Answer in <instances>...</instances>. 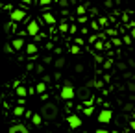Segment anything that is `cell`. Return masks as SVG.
<instances>
[{
    "instance_id": "51",
    "label": "cell",
    "mask_w": 135,
    "mask_h": 133,
    "mask_svg": "<svg viewBox=\"0 0 135 133\" xmlns=\"http://www.w3.org/2000/svg\"><path fill=\"white\" fill-rule=\"evenodd\" d=\"M21 2H22V6H30V4L33 2V0H21Z\"/></svg>"
},
{
    "instance_id": "14",
    "label": "cell",
    "mask_w": 135,
    "mask_h": 133,
    "mask_svg": "<svg viewBox=\"0 0 135 133\" xmlns=\"http://www.w3.org/2000/svg\"><path fill=\"white\" fill-rule=\"evenodd\" d=\"M87 8H89V4H78V6H76V15H78V17H85Z\"/></svg>"
},
{
    "instance_id": "58",
    "label": "cell",
    "mask_w": 135,
    "mask_h": 133,
    "mask_svg": "<svg viewBox=\"0 0 135 133\" xmlns=\"http://www.w3.org/2000/svg\"><path fill=\"white\" fill-rule=\"evenodd\" d=\"M113 2H115V4H117V6H118V4H120V2H122V0H113Z\"/></svg>"
},
{
    "instance_id": "7",
    "label": "cell",
    "mask_w": 135,
    "mask_h": 133,
    "mask_svg": "<svg viewBox=\"0 0 135 133\" xmlns=\"http://www.w3.org/2000/svg\"><path fill=\"white\" fill-rule=\"evenodd\" d=\"M67 122H69V126H70L72 129H78V127H81V124H83L81 116H78V115H74V113L67 116Z\"/></svg>"
},
{
    "instance_id": "15",
    "label": "cell",
    "mask_w": 135,
    "mask_h": 133,
    "mask_svg": "<svg viewBox=\"0 0 135 133\" xmlns=\"http://www.w3.org/2000/svg\"><path fill=\"white\" fill-rule=\"evenodd\" d=\"M48 91V85L45 83V81H39L37 85H35V94H45Z\"/></svg>"
},
{
    "instance_id": "19",
    "label": "cell",
    "mask_w": 135,
    "mask_h": 133,
    "mask_svg": "<svg viewBox=\"0 0 135 133\" xmlns=\"http://www.w3.org/2000/svg\"><path fill=\"white\" fill-rule=\"evenodd\" d=\"M122 78H124L126 81H133V80H135V72H131V70H126V72L122 74Z\"/></svg>"
},
{
    "instance_id": "34",
    "label": "cell",
    "mask_w": 135,
    "mask_h": 133,
    "mask_svg": "<svg viewBox=\"0 0 135 133\" xmlns=\"http://www.w3.org/2000/svg\"><path fill=\"white\" fill-rule=\"evenodd\" d=\"M69 28H70V24H67V22L59 24V32H69Z\"/></svg>"
},
{
    "instance_id": "59",
    "label": "cell",
    "mask_w": 135,
    "mask_h": 133,
    "mask_svg": "<svg viewBox=\"0 0 135 133\" xmlns=\"http://www.w3.org/2000/svg\"><path fill=\"white\" fill-rule=\"evenodd\" d=\"M0 9H4V4H2V2H0Z\"/></svg>"
},
{
    "instance_id": "49",
    "label": "cell",
    "mask_w": 135,
    "mask_h": 133,
    "mask_svg": "<svg viewBox=\"0 0 135 133\" xmlns=\"http://www.w3.org/2000/svg\"><path fill=\"white\" fill-rule=\"evenodd\" d=\"M54 80H56V81H57V80H61V72H59V70H57V72H54Z\"/></svg>"
},
{
    "instance_id": "36",
    "label": "cell",
    "mask_w": 135,
    "mask_h": 133,
    "mask_svg": "<svg viewBox=\"0 0 135 133\" xmlns=\"http://www.w3.org/2000/svg\"><path fill=\"white\" fill-rule=\"evenodd\" d=\"M122 109H124L126 113H129V111H133V104H131V102H129V104H124V105H122Z\"/></svg>"
},
{
    "instance_id": "21",
    "label": "cell",
    "mask_w": 135,
    "mask_h": 133,
    "mask_svg": "<svg viewBox=\"0 0 135 133\" xmlns=\"http://www.w3.org/2000/svg\"><path fill=\"white\" fill-rule=\"evenodd\" d=\"M69 52H70V54H74V56H78V54H81V48H80V46H76V45H70V46H69Z\"/></svg>"
},
{
    "instance_id": "33",
    "label": "cell",
    "mask_w": 135,
    "mask_h": 133,
    "mask_svg": "<svg viewBox=\"0 0 135 133\" xmlns=\"http://www.w3.org/2000/svg\"><path fill=\"white\" fill-rule=\"evenodd\" d=\"M52 2H56V0H39V4H41L43 8H48V6H50Z\"/></svg>"
},
{
    "instance_id": "1",
    "label": "cell",
    "mask_w": 135,
    "mask_h": 133,
    "mask_svg": "<svg viewBox=\"0 0 135 133\" xmlns=\"http://www.w3.org/2000/svg\"><path fill=\"white\" fill-rule=\"evenodd\" d=\"M39 115L43 116V120H56L59 116V107L56 102H46V104H43Z\"/></svg>"
},
{
    "instance_id": "10",
    "label": "cell",
    "mask_w": 135,
    "mask_h": 133,
    "mask_svg": "<svg viewBox=\"0 0 135 133\" xmlns=\"http://www.w3.org/2000/svg\"><path fill=\"white\" fill-rule=\"evenodd\" d=\"M15 94L19 96V100H24L26 96H28V87H24V85H21L19 81L15 83Z\"/></svg>"
},
{
    "instance_id": "16",
    "label": "cell",
    "mask_w": 135,
    "mask_h": 133,
    "mask_svg": "<svg viewBox=\"0 0 135 133\" xmlns=\"http://www.w3.org/2000/svg\"><path fill=\"white\" fill-rule=\"evenodd\" d=\"M13 115H15V116H24V115H26L24 105H17V107H13Z\"/></svg>"
},
{
    "instance_id": "43",
    "label": "cell",
    "mask_w": 135,
    "mask_h": 133,
    "mask_svg": "<svg viewBox=\"0 0 135 133\" xmlns=\"http://www.w3.org/2000/svg\"><path fill=\"white\" fill-rule=\"evenodd\" d=\"M128 67L135 68V59H133V57H129V59H128Z\"/></svg>"
},
{
    "instance_id": "32",
    "label": "cell",
    "mask_w": 135,
    "mask_h": 133,
    "mask_svg": "<svg viewBox=\"0 0 135 133\" xmlns=\"http://www.w3.org/2000/svg\"><path fill=\"white\" fill-rule=\"evenodd\" d=\"M69 33H70V35H76V33H78V26H76L74 22L70 24V28H69Z\"/></svg>"
},
{
    "instance_id": "39",
    "label": "cell",
    "mask_w": 135,
    "mask_h": 133,
    "mask_svg": "<svg viewBox=\"0 0 135 133\" xmlns=\"http://www.w3.org/2000/svg\"><path fill=\"white\" fill-rule=\"evenodd\" d=\"M26 70H28V72L35 70V65H33V61H28V63H26Z\"/></svg>"
},
{
    "instance_id": "56",
    "label": "cell",
    "mask_w": 135,
    "mask_h": 133,
    "mask_svg": "<svg viewBox=\"0 0 135 133\" xmlns=\"http://www.w3.org/2000/svg\"><path fill=\"white\" fill-rule=\"evenodd\" d=\"M129 100H131V104L135 102V94H129Z\"/></svg>"
},
{
    "instance_id": "26",
    "label": "cell",
    "mask_w": 135,
    "mask_h": 133,
    "mask_svg": "<svg viewBox=\"0 0 135 133\" xmlns=\"http://www.w3.org/2000/svg\"><path fill=\"white\" fill-rule=\"evenodd\" d=\"M83 70H85V65H81V63H76V65H74V72H76V74H81Z\"/></svg>"
},
{
    "instance_id": "41",
    "label": "cell",
    "mask_w": 135,
    "mask_h": 133,
    "mask_svg": "<svg viewBox=\"0 0 135 133\" xmlns=\"http://www.w3.org/2000/svg\"><path fill=\"white\" fill-rule=\"evenodd\" d=\"M111 67H113V61H111V59L104 61V68H111Z\"/></svg>"
},
{
    "instance_id": "27",
    "label": "cell",
    "mask_w": 135,
    "mask_h": 133,
    "mask_svg": "<svg viewBox=\"0 0 135 133\" xmlns=\"http://www.w3.org/2000/svg\"><path fill=\"white\" fill-rule=\"evenodd\" d=\"M35 72L45 76V72H46V70H45V65H43V63H37V65H35Z\"/></svg>"
},
{
    "instance_id": "24",
    "label": "cell",
    "mask_w": 135,
    "mask_h": 133,
    "mask_svg": "<svg viewBox=\"0 0 135 133\" xmlns=\"http://www.w3.org/2000/svg\"><path fill=\"white\" fill-rule=\"evenodd\" d=\"M109 43H111V45H113L115 48H120V46H122V39H118V37H113V39H111Z\"/></svg>"
},
{
    "instance_id": "60",
    "label": "cell",
    "mask_w": 135,
    "mask_h": 133,
    "mask_svg": "<svg viewBox=\"0 0 135 133\" xmlns=\"http://www.w3.org/2000/svg\"><path fill=\"white\" fill-rule=\"evenodd\" d=\"M133 59H135V52H133Z\"/></svg>"
},
{
    "instance_id": "40",
    "label": "cell",
    "mask_w": 135,
    "mask_h": 133,
    "mask_svg": "<svg viewBox=\"0 0 135 133\" xmlns=\"http://www.w3.org/2000/svg\"><path fill=\"white\" fill-rule=\"evenodd\" d=\"M91 28H93V30H100V24H98V21H93V22H91Z\"/></svg>"
},
{
    "instance_id": "55",
    "label": "cell",
    "mask_w": 135,
    "mask_h": 133,
    "mask_svg": "<svg viewBox=\"0 0 135 133\" xmlns=\"http://www.w3.org/2000/svg\"><path fill=\"white\" fill-rule=\"evenodd\" d=\"M129 35H131V39H135V28H131V30H129Z\"/></svg>"
},
{
    "instance_id": "53",
    "label": "cell",
    "mask_w": 135,
    "mask_h": 133,
    "mask_svg": "<svg viewBox=\"0 0 135 133\" xmlns=\"http://www.w3.org/2000/svg\"><path fill=\"white\" fill-rule=\"evenodd\" d=\"M28 94H35V87H28Z\"/></svg>"
},
{
    "instance_id": "47",
    "label": "cell",
    "mask_w": 135,
    "mask_h": 133,
    "mask_svg": "<svg viewBox=\"0 0 135 133\" xmlns=\"http://www.w3.org/2000/svg\"><path fill=\"white\" fill-rule=\"evenodd\" d=\"M78 22H80V24H85V22H87V17H78Z\"/></svg>"
},
{
    "instance_id": "6",
    "label": "cell",
    "mask_w": 135,
    "mask_h": 133,
    "mask_svg": "<svg viewBox=\"0 0 135 133\" xmlns=\"http://www.w3.org/2000/svg\"><path fill=\"white\" fill-rule=\"evenodd\" d=\"M39 22L37 21H30L28 22V26H26V35H30V37H35V35H39Z\"/></svg>"
},
{
    "instance_id": "46",
    "label": "cell",
    "mask_w": 135,
    "mask_h": 133,
    "mask_svg": "<svg viewBox=\"0 0 135 133\" xmlns=\"http://www.w3.org/2000/svg\"><path fill=\"white\" fill-rule=\"evenodd\" d=\"M94 133H111V131H109V129H104V127H98Z\"/></svg>"
},
{
    "instance_id": "31",
    "label": "cell",
    "mask_w": 135,
    "mask_h": 133,
    "mask_svg": "<svg viewBox=\"0 0 135 133\" xmlns=\"http://www.w3.org/2000/svg\"><path fill=\"white\" fill-rule=\"evenodd\" d=\"M98 24H100L102 28H107V19H105V17H98Z\"/></svg>"
},
{
    "instance_id": "13",
    "label": "cell",
    "mask_w": 135,
    "mask_h": 133,
    "mask_svg": "<svg viewBox=\"0 0 135 133\" xmlns=\"http://www.w3.org/2000/svg\"><path fill=\"white\" fill-rule=\"evenodd\" d=\"M43 21H45L48 26H54V24L57 22V19H56V17H54L50 11H45V13H43Z\"/></svg>"
},
{
    "instance_id": "62",
    "label": "cell",
    "mask_w": 135,
    "mask_h": 133,
    "mask_svg": "<svg viewBox=\"0 0 135 133\" xmlns=\"http://www.w3.org/2000/svg\"><path fill=\"white\" fill-rule=\"evenodd\" d=\"M80 2H85V0H80Z\"/></svg>"
},
{
    "instance_id": "17",
    "label": "cell",
    "mask_w": 135,
    "mask_h": 133,
    "mask_svg": "<svg viewBox=\"0 0 135 133\" xmlns=\"http://www.w3.org/2000/svg\"><path fill=\"white\" fill-rule=\"evenodd\" d=\"M30 120H32L33 126H41V124H43V116H41L39 113H33V116H32Z\"/></svg>"
},
{
    "instance_id": "12",
    "label": "cell",
    "mask_w": 135,
    "mask_h": 133,
    "mask_svg": "<svg viewBox=\"0 0 135 133\" xmlns=\"http://www.w3.org/2000/svg\"><path fill=\"white\" fill-rule=\"evenodd\" d=\"M65 65H67V57H65V56H57V57L54 59V67H56L57 70H63Z\"/></svg>"
},
{
    "instance_id": "8",
    "label": "cell",
    "mask_w": 135,
    "mask_h": 133,
    "mask_svg": "<svg viewBox=\"0 0 135 133\" xmlns=\"http://www.w3.org/2000/svg\"><path fill=\"white\" fill-rule=\"evenodd\" d=\"M9 45H11L13 52H19V50H24V46H26V41H24V37H13V41H11Z\"/></svg>"
},
{
    "instance_id": "11",
    "label": "cell",
    "mask_w": 135,
    "mask_h": 133,
    "mask_svg": "<svg viewBox=\"0 0 135 133\" xmlns=\"http://www.w3.org/2000/svg\"><path fill=\"white\" fill-rule=\"evenodd\" d=\"M8 133H30V129H28L24 124H21V122H19V124H13V126L9 127V131H8Z\"/></svg>"
},
{
    "instance_id": "22",
    "label": "cell",
    "mask_w": 135,
    "mask_h": 133,
    "mask_svg": "<svg viewBox=\"0 0 135 133\" xmlns=\"http://www.w3.org/2000/svg\"><path fill=\"white\" fill-rule=\"evenodd\" d=\"M56 2H57V6L63 8V9H67V8L70 6V0H56Z\"/></svg>"
},
{
    "instance_id": "35",
    "label": "cell",
    "mask_w": 135,
    "mask_h": 133,
    "mask_svg": "<svg viewBox=\"0 0 135 133\" xmlns=\"http://www.w3.org/2000/svg\"><path fill=\"white\" fill-rule=\"evenodd\" d=\"M43 63H45V65H50V63H54V57H52V56H45V57H43Z\"/></svg>"
},
{
    "instance_id": "25",
    "label": "cell",
    "mask_w": 135,
    "mask_h": 133,
    "mask_svg": "<svg viewBox=\"0 0 135 133\" xmlns=\"http://www.w3.org/2000/svg\"><path fill=\"white\" fill-rule=\"evenodd\" d=\"M117 68H118L120 72H126V70H128V63H124V61H118V63H117Z\"/></svg>"
},
{
    "instance_id": "3",
    "label": "cell",
    "mask_w": 135,
    "mask_h": 133,
    "mask_svg": "<svg viewBox=\"0 0 135 133\" xmlns=\"http://www.w3.org/2000/svg\"><path fill=\"white\" fill-rule=\"evenodd\" d=\"M9 21L11 22H15V24H19V22H26V26H28V17H26V11L24 9H21V8H13V11L9 13Z\"/></svg>"
},
{
    "instance_id": "5",
    "label": "cell",
    "mask_w": 135,
    "mask_h": 133,
    "mask_svg": "<svg viewBox=\"0 0 135 133\" xmlns=\"http://www.w3.org/2000/svg\"><path fill=\"white\" fill-rule=\"evenodd\" d=\"M96 118H98V122H100V124H109V122H111V118H113V111L105 107V109H102V111L98 113V116H96Z\"/></svg>"
},
{
    "instance_id": "52",
    "label": "cell",
    "mask_w": 135,
    "mask_h": 133,
    "mask_svg": "<svg viewBox=\"0 0 135 133\" xmlns=\"http://www.w3.org/2000/svg\"><path fill=\"white\" fill-rule=\"evenodd\" d=\"M80 32H81V35H87V33H89V28H81Z\"/></svg>"
},
{
    "instance_id": "18",
    "label": "cell",
    "mask_w": 135,
    "mask_h": 133,
    "mask_svg": "<svg viewBox=\"0 0 135 133\" xmlns=\"http://www.w3.org/2000/svg\"><path fill=\"white\" fill-rule=\"evenodd\" d=\"M104 48H105V43H104V39H98V41L94 43V50H96V52H104Z\"/></svg>"
},
{
    "instance_id": "20",
    "label": "cell",
    "mask_w": 135,
    "mask_h": 133,
    "mask_svg": "<svg viewBox=\"0 0 135 133\" xmlns=\"http://www.w3.org/2000/svg\"><path fill=\"white\" fill-rule=\"evenodd\" d=\"M72 45H76V46L81 48V46L85 45V39H83V37H74V39H72Z\"/></svg>"
},
{
    "instance_id": "42",
    "label": "cell",
    "mask_w": 135,
    "mask_h": 133,
    "mask_svg": "<svg viewBox=\"0 0 135 133\" xmlns=\"http://www.w3.org/2000/svg\"><path fill=\"white\" fill-rule=\"evenodd\" d=\"M63 87H74L70 80H63Z\"/></svg>"
},
{
    "instance_id": "4",
    "label": "cell",
    "mask_w": 135,
    "mask_h": 133,
    "mask_svg": "<svg viewBox=\"0 0 135 133\" xmlns=\"http://www.w3.org/2000/svg\"><path fill=\"white\" fill-rule=\"evenodd\" d=\"M59 98L65 100V102H70L76 98V89L74 87H61L59 89Z\"/></svg>"
},
{
    "instance_id": "50",
    "label": "cell",
    "mask_w": 135,
    "mask_h": 133,
    "mask_svg": "<svg viewBox=\"0 0 135 133\" xmlns=\"http://www.w3.org/2000/svg\"><path fill=\"white\" fill-rule=\"evenodd\" d=\"M43 81L48 85V81H50V76H48V74H45V76H43Z\"/></svg>"
},
{
    "instance_id": "29",
    "label": "cell",
    "mask_w": 135,
    "mask_h": 133,
    "mask_svg": "<svg viewBox=\"0 0 135 133\" xmlns=\"http://www.w3.org/2000/svg\"><path fill=\"white\" fill-rule=\"evenodd\" d=\"M105 33H107L111 39H113V37H117V30H115V28H105Z\"/></svg>"
},
{
    "instance_id": "9",
    "label": "cell",
    "mask_w": 135,
    "mask_h": 133,
    "mask_svg": "<svg viewBox=\"0 0 135 133\" xmlns=\"http://www.w3.org/2000/svg\"><path fill=\"white\" fill-rule=\"evenodd\" d=\"M24 52H26V56H28V57H35V56H37V52H39V46H37L35 43H26Z\"/></svg>"
},
{
    "instance_id": "45",
    "label": "cell",
    "mask_w": 135,
    "mask_h": 133,
    "mask_svg": "<svg viewBox=\"0 0 135 133\" xmlns=\"http://www.w3.org/2000/svg\"><path fill=\"white\" fill-rule=\"evenodd\" d=\"M94 61H96V63H104V57H102V56H98V54H96V56H94Z\"/></svg>"
},
{
    "instance_id": "38",
    "label": "cell",
    "mask_w": 135,
    "mask_h": 133,
    "mask_svg": "<svg viewBox=\"0 0 135 133\" xmlns=\"http://www.w3.org/2000/svg\"><path fill=\"white\" fill-rule=\"evenodd\" d=\"M4 52H6V54H13V48H11V45H9V43H6V45H4Z\"/></svg>"
},
{
    "instance_id": "54",
    "label": "cell",
    "mask_w": 135,
    "mask_h": 133,
    "mask_svg": "<svg viewBox=\"0 0 135 133\" xmlns=\"http://www.w3.org/2000/svg\"><path fill=\"white\" fill-rule=\"evenodd\" d=\"M46 50H54V45L52 43H46Z\"/></svg>"
},
{
    "instance_id": "23",
    "label": "cell",
    "mask_w": 135,
    "mask_h": 133,
    "mask_svg": "<svg viewBox=\"0 0 135 133\" xmlns=\"http://www.w3.org/2000/svg\"><path fill=\"white\" fill-rule=\"evenodd\" d=\"M131 41H133V39H131V35H129V33H126V35L122 37V45H124V46H129V45H131Z\"/></svg>"
},
{
    "instance_id": "2",
    "label": "cell",
    "mask_w": 135,
    "mask_h": 133,
    "mask_svg": "<svg viewBox=\"0 0 135 133\" xmlns=\"http://www.w3.org/2000/svg\"><path fill=\"white\" fill-rule=\"evenodd\" d=\"M76 96L80 98V102L85 105V107H93V104H94V96L91 94V91L83 85V87H80L78 91H76Z\"/></svg>"
},
{
    "instance_id": "28",
    "label": "cell",
    "mask_w": 135,
    "mask_h": 133,
    "mask_svg": "<svg viewBox=\"0 0 135 133\" xmlns=\"http://www.w3.org/2000/svg\"><path fill=\"white\" fill-rule=\"evenodd\" d=\"M85 87H87L89 91L94 89V87H96V80H87V81H85Z\"/></svg>"
},
{
    "instance_id": "37",
    "label": "cell",
    "mask_w": 135,
    "mask_h": 133,
    "mask_svg": "<svg viewBox=\"0 0 135 133\" xmlns=\"http://www.w3.org/2000/svg\"><path fill=\"white\" fill-rule=\"evenodd\" d=\"M128 91L131 94H135V81H128Z\"/></svg>"
},
{
    "instance_id": "61",
    "label": "cell",
    "mask_w": 135,
    "mask_h": 133,
    "mask_svg": "<svg viewBox=\"0 0 135 133\" xmlns=\"http://www.w3.org/2000/svg\"><path fill=\"white\" fill-rule=\"evenodd\" d=\"M80 133H87V131H80Z\"/></svg>"
},
{
    "instance_id": "48",
    "label": "cell",
    "mask_w": 135,
    "mask_h": 133,
    "mask_svg": "<svg viewBox=\"0 0 135 133\" xmlns=\"http://www.w3.org/2000/svg\"><path fill=\"white\" fill-rule=\"evenodd\" d=\"M54 52H56V54H57V56H63V54H61V52H63V50H61V48H59V46H54Z\"/></svg>"
},
{
    "instance_id": "57",
    "label": "cell",
    "mask_w": 135,
    "mask_h": 133,
    "mask_svg": "<svg viewBox=\"0 0 135 133\" xmlns=\"http://www.w3.org/2000/svg\"><path fill=\"white\" fill-rule=\"evenodd\" d=\"M129 126H131V129H135V120H131V122H129Z\"/></svg>"
},
{
    "instance_id": "44",
    "label": "cell",
    "mask_w": 135,
    "mask_h": 133,
    "mask_svg": "<svg viewBox=\"0 0 135 133\" xmlns=\"http://www.w3.org/2000/svg\"><path fill=\"white\" fill-rule=\"evenodd\" d=\"M113 4H115L113 0H105V2H104V6H105V8H113Z\"/></svg>"
},
{
    "instance_id": "30",
    "label": "cell",
    "mask_w": 135,
    "mask_h": 133,
    "mask_svg": "<svg viewBox=\"0 0 135 133\" xmlns=\"http://www.w3.org/2000/svg\"><path fill=\"white\" fill-rule=\"evenodd\" d=\"M83 115H85V116L94 115V107H83Z\"/></svg>"
}]
</instances>
